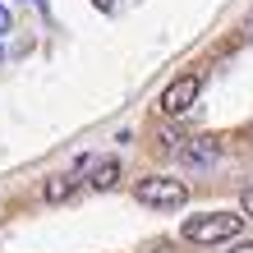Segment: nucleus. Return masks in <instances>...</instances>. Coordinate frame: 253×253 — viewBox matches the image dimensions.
I'll use <instances>...</instances> for the list:
<instances>
[{
  "label": "nucleus",
  "instance_id": "7",
  "mask_svg": "<svg viewBox=\"0 0 253 253\" xmlns=\"http://www.w3.org/2000/svg\"><path fill=\"white\" fill-rule=\"evenodd\" d=\"M240 212H244V216H253V184L240 193Z\"/></svg>",
  "mask_w": 253,
  "mask_h": 253
},
{
  "label": "nucleus",
  "instance_id": "1",
  "mask_svg": "<svg viewBox=\"0 0 253 253\" xmlns=\"http://www.w3.org/2000/svg\"><path fill=\"white\" fill-rule=\"evenodd\" d=\"M244 230V216L240 212H203V216H189L180 235L189 244H221V240H240Z\"/></svg>",
  "mask_w": 253,
  "mask_h": 253
},
{
  "label": "nucleus",
  "instance_id": "11",
  "mask_svg": "<svg viewBox=\"0 0 253 253\" xmlns=\"http://www.w3.org/2000/svg\"><path fill=\"white\" fill-rule=\"evenodd\" d=\"M33 5H37V9H46V0H33Z\"/></svg>",
  "mask_w": 253,
  "mask_h": 253
},
{
  "label": "nucleus",
  "instance_id": "2",
  "mask_svg": "<svg viewBox=\"0 0 253 253\" xmlns=\"http://www.w3.org/2000/svg\"><path fill=\"white\" fill-rule=\"evenodd\" d=\"M133 198L143 207H184L189 189H184V180H170V175H143L133 184Z\"/></svg>",
  "mask_w": 253,
  "mask_h": 253
},
{
  "label": "nucleus",
  "instance_id": "6",
  "mask_svg": "<svg viewBox=\"0 0 253 253\" xmlns=\"http://www.w3.org/2000/svg\"><path fill=\"white\" fill-rule=\"evenodd\" d=\"M120 157H97V166L92 170H87L83 175V180H87V189H115V184H120Z\"/></svg>",
  "mask_w": 253,
  "mask_h": 253
},
{
  "label": "nucleus",
  "instance_id": "5",
  "mask_svg": "<svg viewBox=\"0 0 253 253\" xmlns=\"http://www.w3.org/2000/svg\"><path fill=\"white\" fill-rule=\"evenodd\" d=\"M79 184H83L79 170H55V175H46L42 193H46V203H65V198H74V193H79Z\"/></svg>",
  "mask_w": 253,
  "mask_h": 253
},
{
  "label": "nucleus",
  "instance_id": "12",
  "mask_svg": "<svg viewBox=\"0 0 253 253\" xmlns=\"http://www.w3.org/2000/svg\"><path fill=\"white\" fill-rule=\"evenodd\" d=\"M0 60H5V46H0Z\"/></svg>",
  "mask_w": 253,
  "mask_h": 253
},
{
  "label": "nucleus",
  "instance_id": "8",
  "mask_svg": "<svg viewBox=\"0 0 253 253\" xmlns=\"http://www.w3.org/2000/svg\"><path fill=\"white\" fill-rule=\"evenodd\" d=\"M9 28H14V23H9V9L0 5V33H9Z\"/></svg>",
  "mask_w": 253,
  "mask_h": 253
},
{
  "label": "nucleus",
  "instance_id": "9",
  "mask_svg": "<svg viewBox=\"0 0 253 253\" xmlns=\"http://www.w3.org/2000/svg\"><path fill=\"white\" fill-rule=\"evenodd\" d=\"M230 253H253V240H240V244H235Z\"/></svg>",
  "mask_w": 253,
  "mask_h": 253
},
{
  "label": "nucleus",
  "instance_id": "4",
  "mask_svg": "<svg viewBox=\"0 0 253 253\" xmlns=\"http://www.w3.org/2000/svg\"><path fill=\"white\" fill-rule=\"evenodd\" d=\"M175 157H180V166H193V170H207L221 161V143L216 138H184L175 147Z\"/></svg>",
  "mask_w": 253,
  "mask_h": 253
},
{
  "label": "nucleus",
  "instance_id": "10",
  "mask_svg": "<svg viewBox=\"0 0 253 253\" xmlns=\"http://www.w3.org/2000/svg\"><path fill=\"white\" fill-rule=\"evenodd\" d=\"M92 5H97V9H106V14H111V9H115V0H92Z\"/></svg>",
  "mask_w": 253,
  "mask_h": 253
},
{
  "label": "nucleus",
  "instance_id": "3",
  "mask_svg": "<svg viewBox=\"0 0 253 253\" xmlns=\"http://www.w3.org/2000/svg\"><path fill=\"white\" fill-rule=\"evenodd\" d=\"M198 92H203V74H180V79H170L166 83V92H161V115H184L193 101H198Z\"/></svg>",
  "mask_w": 253,
  "mask_h": 253
}]
</instances>
